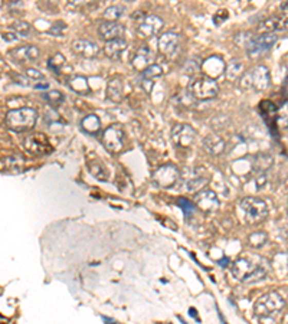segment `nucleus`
Returning <instances> with one entry per match:
<instances>
[{
  "label": "nucleus",
  "instance_id": "1",
  "mask_svg": "<svg viewBox=\"0 0 288 324\" xmlns=\"http://www.w3.org/2000/svg\"><path fill=\"white\" fill-rule=\"evenodd\" d=\"M232 275L244 284H254L265 280L268 275V265L265 259L257 254H241L230 265Z\"/></svg>",
  "mask_w": 288,
  "mask_h": 324
},
{
  "label": "nucleus",
  "instance_id": "2",
  "mask_svg": "<svg viewBox=\"0 0 288 324\" xmlns=\"http://www.w3.org/2000/svg\"><path fill=\"white\" fill-rule=\"evenodd\" d=\"M285 309V300L277 291L261 295L254 304V313L259 324H277V317Z\"/></svg>",
  "mask_w": 288,
  "mask_h": 324
},
{
  "label": "nucleus",
  "instance_id": "3",
  "mask_svg": "<svg viewBox=\"0 0 288 324\" xmlns=\"http://www.w3.org/2000/svg\"><path fill=\"white\" fill-rule=\"evenodd\" d=\"M38 120V111L30 107H21L6 112V125L13 131L32 130Z\"/></svg>",
  "mask_w": 288,
  "mask_h": 324
},
{
  "label": "nucleus",
  "instance_id": "4",
  "mask_svg": "<svg viewBox=\"0 0 288 324\" xmlns=\"http://www.w3.org/2000/svg\"><path fill=\"white\" fill-rule=\"evenodd\" d=\"M271 84V75L265 65H257L254 67L251 71L245 72L241 80H239V85L242 89H254L257 92H262L265 91Z\"/></svg>",
  "mask_w": 288,
  "mask_h": 324
},
{
  "label": "nucleus",
  "instance_id": "5",
  "mask_svg": "<svg viewBox=\"0 0 288 324\" xmlns=\"http://www.w3.org/2000/svg\"><path fill=\"white\" fill-rule=\"evenodd\" d=\"M241 209L244 211L245 218L249 223H258L262 222L268 216V205L264 199L255 198V196H248L241 202Z\"/></svg>",
  "mask_w": 288,
  "mask_h": 324
},
{
  "label": "nucleus",
  "instance_id": "6",
  "mask_svg": "<svg viewBox=\"0 0 288 324\" xmlns=\"http://www.w3.org/2000/svg\"><path fill=\"white\" fill-rule=\"evenodd\" d=\"M190 94L197 98V100H210V98H215L219 92V87H218V82L210 78V77H206V75H202L199 78H196L190 84Z\"/></svg>",
  "mask_w": 288,
  "mask_h": 324
},
{
  "label": "nucleus",
  "instance_id": "7",
  "mask_svg": "<svg viewBox=\"0 0 288 324\" xmlns=\"http://www.w3.org/2000/svg\"><path fill=\"white\" fill-rule=\"evenodd\" d=\"M277 41H278V36L275 33H266V32L259 36L249 37L248 44L245 45L248 56L251 59H257L261 55H264L266 51H269Z\"/></svg>",
  "mask_w": 288,
  "mask_h": 324
},
{
  "label": "nucleus",
  "instance_id": "8",
  "mask_svg": "<svg viewBox=\"0 0 288 324\" xmlns=\"http://www.w3.org/2000/svg\"><path fill=\"white\" fill-rule=\"evenodd\" d=\"M180 170L174 164H163L153 173V183L161 189H170L180 180Z\"/></svg>",
  "mask_w": 288,
  "mask_h": 324
},
{
  "label": "nucleus",
  "instance_id": "9",
  "mask_svg": "<svg viewBox=\"0 0 288 324\" xmlns=\"http://www.w3.org/2000/svg\"><path fill=\"white\" fill-rule=\"evenodd\" d=\"M102 146L111 153H118L124 147V131L121 124H111L102 131Z\"/></svg>",
  "mask_w": 288,
  "mask_h": 324
},
{
  "label": "nucleus",
  "instance_id": "10",
  "mask_svg": "<svg viewBox=\"0 0 288 324\" xmlns=\"http://www.w3.org/2000/svg\"><path fill=\"white\" fill-rule=\"evenodd\" d=\"M194 205L205 214H212L219 207L218 195L212 189H202L194 195Z\"/></svg>",
  "mask_w": 288,
  "mask_h": 324
},
{
  "label": "nucleus",
  "instance_id": "11",
  "mask_svg": "<svg viewBox=\"0 0 288 324\" xmlns=\"http://www.w3.org/2000/svg\"><path fill=\"white\" fill-rule=\"evenodd\" d=\"M196 139V131L192 125L189 124H177L173 127L172 140L177 147L186 148L192 146V143Z\"/></svg>",
  "mask_w": 288,
  "mask_h": 324
},
{
  "label": "nucleus",
  "instance_id": "12",
  "mask_svg": "<svg viewBox=\"0 0 288 324\" xmlns=\"http://www.w3.org/2000/svg\"><path fill=\"white\" fill-rule=\"evenodd\" d=\"M163 19L158 17L157 15H147L141 19V22L138 23L137 32L141 37H151L157 35L158 32L163 28Z\"/></svg>",
  "mask_w": 288,
  "mask_h": 324
},
{
  "label": "nucleus",
  "instance_id": "13",
  "mask_svg": "<svg viewBox=\"0 0 288 324\" xmlns=\"http://www.w3.org/2000/svg\"><path fill=\"white\" fill-rule=\"evenodd\" d=\"M25 147L28 150L29 153L35 156H41V155H46L49 153L50 150V144L48 141V137L45 134H30L29 137H26L25 140Z\"/></svg>",
  "mask_w": 288,
  "mask_h": 324
},
{
  "label": "nucleus",
  "instance_id": "14",
  "mask_svg": "<svg viewBox=\"0 0 288 324\" xmlns=\"http://www.w3.org/2000/svg\"><path fill=\"white\" fill-rule=\"evenodd\" d=\"M86 166H88V170L89 173L93 175L97 180L100 182H107L108 177H110V171L105 167V164L102 163L100 157L94 155V153H89L88 157H86Z\"/></svg>",
  "mask_w": 288,
  "mask_h": 324
},
{
  "label": "nucleus",
  "instance_id": "15",
  "mask_svg": "<svg viewBox=\"0 0 288 324\" xmlns=\"http://www.w3.org/2000/svg\"><path fill=\"white\" fill-rule=\"evenodd\" d=\"M180 39L177 33L174 32H166L158 37V49L163 52L167 56H172L179 51Z\"/></svg>",
  "mask_w": 288,
  "mask_h": 324
},
{
  "label": "nucleus",
  "instance_id": "16",
  "mask_svg": "<svg viewBox=\"0 0 288 324\" xmlns=\"http://www.w3.org/2000/svg\"><path fill=\"white\" fill-rule=\"evenodd\" d=\"M72 49L74 52L79 55V56H82V58H95L97 55H98V52H100V48H98V45L94 44L91 41H86V39H78V41H74V44H72Z\"/></svg>",
  "mask_w": 288,
  "mask_h": 324
},
{
  "label": "nucleus",
  "instance_id": "17",
  "mask_svg": "<svg viewBox=\"0 0 288 324\" xmlns=\"http://www.w3.org/2000/svg\"><path fill=\"white\" fill-rule=\"evenodd\" d=\"M98 33L102 39L105 41H115V39H121L124 33V26L118 22H102L98 28Z\"/></svg>",
  "mask_w": 288,
  "mask_h": 324
},
{
  "label": "nucleus",
  "instance_id": "18",
  "mask_svg": "<svg viewBox=\"0 0 288 324\" xmlns=\"http://www.w3.org/2000/svg\"><path fill=\"white\" fill-rule=\"evenodd\" d=\"M203 147H205V150L208 151L209 155L219 156L225 151V148H226V141L223 140L222 136L212 133L203 139Z\"/></svg>",
  "mask_w": 288,
  "mask_h": 324
},
{
  "label": "nucleus",
  "instance_id": "19",
  "mask_svg": "<svg viewBox=\"0 0 288 324\" xmlns=\"http://www.w3.org/2000/svg\"><path fill=\"white\" fill-rule=\"evenodd\" d=\"M39 49L36 48L35 45H26L22 48H16L13 51H10V56H13L14 61L19 62H35L36 59L39 58Z\"/></svg>",
  "mask_w": 288,
  "mask_h": 324
},
{
  "label": "nucleus",
  "instance_id": "20",
  "mask_svg": "<svg viewBox=\"0 0 288 324\" xmlns=\"http://www.w3.org/2000/svg\"><path fill=\"white\" fill-rule=\"evenodd\" d=\"M127 48V42L124 39H115V41H108L104 45V53L110 59H120L122 52Z\"/></svg>",
  "mask_w": 288,
  "mask_h": 324
},
{
  "label": "nucleus",
  "instance_id": "21",
  "mask_svg": "<svg viewBox=\"0 0 288 324\" xmlns=\"http://www.w3.org/2000/svg\"><path fill=\"white\" fill-rule=\"evenodd\" d=\"M122 92H124V85L120 77L111 78L107 84V98L111 100L113 103H120L122 100Z\"/></svg>",
  "mask_w": 288,
  "mask_h": 324
},
{
  "label": "nucleus",
  "instance_id": "22",
  "mask_svg": "<svg viewBox=\"0 0 288 324\" xmlns=\"http://www.w3.org/2000/svg\"><path fill=\"white\" fill-rule=\"evenodd\" d=\"M244 62L241 59L233 58L230 59L229 62L226 64L225 67V74H226V78L230 80V81H237V80H241V77L245 74L244 71Z\"/></svg>",
  "mask_w": 288,
  "mask_h": 324
},
{
  "label": "nucleus",
  "instance_id": "23",
  "mask_svg": "<svg viewBox=\"0 0 288 324\" xmlns=\"http://www.w3.org/2000/svg\"><path fill=\"white\" fill-rule=\"evenodd\" d=\"M273 163L274 159L269 153H259V155L255 156V159H254L252 169L255 171V175H257V173H266L268 170L271 169Z\"/></svg>",
  "mask_w": 288,
  "mask_h": 324
},
{
  "label": "nucleus",
  "instance_id": "24",
  "mask_svg": "<svg viewBox=\"0 0 288 324\" xmlns=\"http://www.w3.org/2000/svg\"><path fill=\"white\" fill-rule=\"evenodd\" d=\"M68 85L72 91H75L77 94H81V96H86L89 92L88 81L82 75H72L71 78L68 80Z\"/></svg>",
  "mask_w": 288,
  "mask_h": 324
},
{
  "label": "nucleus",
  "instance_id": "25",
  "mask_svg": "<svg viewBox=\"0 0 288 324\" xmlns=\"http://www.w3.org/2000/svg\"><path fill=\"white\" fill-rule=\"evenodd\" d=\"M81 127H82V130L86 131L88 134H97L101 128L100 118L97 117L95 114H89V116H86V117L82 118Z\"/></svg>",
  "mask_w": 288,
  "mask_h": 324
},
{
  "label": "nucleus",
  "instance_id": "26",
  "mask_svg": "<svg viewBox=\"0 0 288 324\" xmlns=\"http://www.w3.org/2000/svg\"><path fill=\"white\" fill-rule=\"evenodd\" d=\"M246 242H248V246H251L254 250H259L268 242V234L264 231H255L248 235Z\"/></svg>",
  "mask_w": 288,
  "mask_h": 324
},
{
  "label": "nucleus",
  "instance_id": "27",
  "mask_svg": "<svg viewBox=\"0 0 288 324\" xmlns=\"http://www.w3.org/2000/svg\"><path fill=\"white\" fill-rule=\"evenodd\" d=\"M151 59H153V52L149 49V46H141L137 51L136 56L133 59V64L136 68H143L144 65L150 64Z\"/></svg>",
  "mask_w": 288,
  "mask_h": 324
},
{
  "label": "nucleus",
  "instance_id": "28",
  "mask_svg": "<svg viewBox=\"0 0 288 324\" xmlns=\"http://www.w3.org/2000/svg\"><path fill=\"white\" fill-rule=\"evenodd\" d=\"M208 183V177L201 176V175H194L190 179L186 180V190L192 192V193H197L203 189V186Z\"/></svg>",
  "mask_w": 288,
  "mask_h": 324
},
{
  "label": "nucleus",
  "instance_id": "29",
  "mask_svg": "<svg viewBox=\"0 0 288 324\" xmlns=\"http://www.w3.org/2000/svg\"><path fill=\"white\" fill-rule=\"evenodd\" d=\"M3 167L6 166L7 171H22V166H23V159L21 156H9L6 159L2 160Z\"/></svg>",
  "mask_w": 288,
  "mask_h": 324
},
{
  "label": "nucleus",
  "instance_id": "30",
  "mask_svg": "<svg viewBox=\"0 0 288 324\" xmlns=\"http://www.w3.org/2000/svg\"><path fill=\"white\" fill-rule=\"evenodd\" d=\"M124 12H125V8H124V6H120V5L110 6V8L105 9L104 17L107 19L108 22H117L118 19H121L122 16H124Z\"/></svg>",
  "mask_w": 288,
  "mask_h": 324
},
{
  "label": "nucleus",
  "instance_id": "31",
  "mask_svg": "<svg viewBox=\"0 0 288 324\" xmlns=\"http://www.w3.org/2000/svg\"><path fill=\"white\" fill-rule=\"evenodd\" d=\"M163 75V69L157 64H151L149 67L144 68L143 71V78L146 81H151V80H156L158 77Z\"/></svg>",
  "mask_w": 288,
  "mask_h": 324
},
{
  "label": "nucleus",
  "instance_id": "32",
  "mask_svg": "<svg viewBox=\"0 0 288 324\" xmlns=\"http://www.w3.org/2000/svg\"><path fill=\"white\" fill-rule=\"evenodd\" d=\"M12 29L16 32V35H21V36H29L30 32H32V26L29 25L28 22L25 21H17L12 25Z\"/></svg>",
  "mask_w": 288,
  "mask_h": 324
},
{
  "label": "nucleus",
  "instance_id": "33",
  "mask_svg": "<svg viewBox=\"0 0 288 324\" xmlns=\"http://www.w3.org/2000/svg\"><path fill=\"white\" fill-rule=\"evenodd\" d=\"M277 121L281 128H288V103H284L277 110Z\"/></svg>",
  "mask_w": 288,
  "mask_h": 324
},
{
  "label": "nucleus",
  "instance_id": "34",
  "mask_svg": "<svg viewBox=\"0 0 288 324\" xmlns=\"http://www.w3.org/2000/svg\"><path fill=\"white\" fill-rule=\"evenodd\" d=\"M177 205L182 207V211H183V214H185L186 218H190V216L193 215L194 205L189 199H186V198H180V199L177 200Z\"/></svg>",
  "mask_w": 288,
  "mask_h": 324
},
{
  "label": "nucleus",
  "instance_id": "35",
  "mask_svg": "<svg viewBox=\"0 0 288 324\" xmlns=\"http://www.w3.org/2000/svg\"><path fill=\"white\" fill-rule=\"evenodd\" d=\"M64 64H65V56L62 55V53H57V55H55L53 58H50L49 62H48V65H49V67L52 68L57 74L61 71V67H62Z\"/></svg>",
  "mask_w": 288,
  "mask_h": 324
},
{
  "label": "nucleus",
  "instance_id": "36",
  "mask_svg": "<svg viewBox=\"0 0 288 324\" xmlns=\"http://www.w3.org/2000/svg\"><path fill=\"white\" fill-rule=\"evenodd\" d=\"M43 97H45V100H48L50 104H59L65 100V97L62 96L59 91H50V92H46Z\"/></svg>",
  "mask_w": 288,
  "mask_h": 324
},
{
  "label": "nucleus",
  "instance_id": "37",
  "mask_svg": "<svg viewBox=\"0 0 288 324\" xmlns=\"http://www.w3.org/2000/svg\"><path fill=\"white\" fill-rule=\"evenodd\" d=\"M229 17V13H228V10H225V9H221V10H218L213 16V22L216 25H222L226 19Z\"/></svg>",
  "mask_w": 288,
  "mask_h": 324
},
{
  "label": "nucleus",
  "instance_id": "38",
  "mask_svg": "<svg viewBox=\"0 0 288 324\" xmlns=\"http://www.w3.org/2000/svg\"><path fill=\"white\" fill-rule=\"evenodd\" d=\"M25 74H26V77H28L29 80H30V78H32V80H39V81L43 80L42 72H41V71H38V69H35V68H28Z\"/></svg>",
  "mask_w": 288,
  "mask_h": 324
},
{
  "label": "nucleus",
  "instance_id": "39",
  "mask_svg": "<svg viewBox=\"0 0 288 324\" xmlns=\"http://www.w3.org/2000/svg\"><path fill=\"white\" fill-rule=\"evenodd\" d=\"M255 183H257V189H262L266 183V173H257L255 175Z\"/></svg>",
  "mask_w": 288,
  "mask_h": 324
},
{
  "label": "nucleus",
  "instance_id": "40",
  "mask_svg": "<svg viewBox=\"0 0 288 324\" xmlns=\"http://www.w3.org/2000/svg\"><path fill=\"white\" fill-rule=\"evenodd\" d=\"M12 78L16 81V84H21V85H23V87H29V85H30V80H29L28 77H22V75L12 74Z\"/></svg>",
  "mask_w": 288,
  "mask_h": 324
},
{
  "label": "nucleus",
  "instance_id": "41",
  "mask_svg": "<svg viewBox=\"0 0 288 324\" xmlns=\"http://www.w3.org/2000/svg\"><path fill=\"white\" fill-rule=\"evenodd\" d=\"M3 41H6V42H14V41H17V36L14 35V33H10V32H5L3 35Z\"/></svg>",
  "mask_w": 288,
  "mask_h": 324
},
{
  "label": "nucleus",
  "instance_id": "42",
  "mask_svg": "<svg viewBox=\"0 0 288 324\" xmlns=\"http://www.w3.org/2000/svg\"><path fill=\"white\" fill-rule=\"evenodd\" d=\"M35 88L36 89H46V88H49V84H48L46 81H42V82H39V84H36Z\"/></svg>",
  "mask_w": 288,
  "mask_h": 324
},
{
  "label": "nucleus",
  "instance_id": "43",
  "mask_svg": "<svg viewBox=\"0 0 288 324\" xmlns=\"http://www.w3.org/2000/svg\"><path fill=\"white\" fill-rule=\"evenodd\" d=\"M281 12H282V13H285V15H288V2H285V3H282V5H281Z\"/></svg>",
  "mask_w": 288,
  "mask_h": 324
},
{
  "label": "nucleus",
  "instance_id": "44",
  "mask_svg": "<svg viewBox=\"0 0 288 324\" xmlns=\"http://www.w3.org/2000/svg\"><path fill=\"white\" fill-rule=\"evenodd\" d=\"M229 262V259L228 258H223V259H221V261H218V264H221V265H226Z\"/></svg>",
  "mask_w": 288,
  "mask_h": 324
},
{
  "label": "nucleus",
  "instance_id": "45",
  "mask_svg": "<svg viewBox=\"0 0 288 324\" xmlns=\"http://www.w3.org/2000/svg\"><path fill=\"white\" fill-rule=\"evenodd\" d=\"M285 69H287V71H285V74H287V81H288V64H287V67H285Z\"/></svg>",
  "mask_w": 288,
  "mask_h": 324
},
{
  "label": "nucleus",
  "instance_id": "46",
  "mask_svg": "<svg viewBox=\"0 0 288 324\" xmlns=\"http://www.w3.org/2000/svg\"><path fill=\"white\" fill-rule=\"evenodd\" d=\"M287 211H288V207H287Z\"/></svg>",
  "mask_w": 288,
  "mask_h": 324
}]
</instances>
